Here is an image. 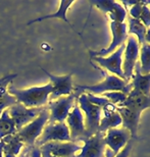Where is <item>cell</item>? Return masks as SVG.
Here are the masks:
<instances>
[{
  "label": "cell",
  "instance_id": "obj_5",
  "mask_svg": "<svg viewBox=\"0 0 150 157\" xmlns=\"http://www.w3.org/2000/svg\"><path fill=\"white\" fill-rule=\"evenodd\" d=\"M78 103L82 112L85 113V128L87 138H90L98 132L99 124L102 117V108L94 104H91L86 97V94L83 93L78 97Z\"/></svg>",
  "mask_w": 150,
  "mask_h": 157
},
{
  "label": "cell",
  "instance_id": "obj_6",
  "mask_svg": "<svg viewBox=\"0 0 150 157\" xmlns=\"http://www.w3.org/2000/svg\"><path fill=\"white\" fill-rule=\"evenodd\" d=\"M50 142H71L70 130L65 122L46 124L43 128L41 136L36 141L35 146L41 147Z\"/></svg>",
  "mask_w": 150,
  "mask_h": 157
},
{
  "label": "cell",
  "instance_id": "obj_4",
  "mask_svg": "<svg viewBox=\"0 0 150 157\" xmlns=\"http://www.w3.org/2000/svg\"><path fill=\"white\" fill-rule=\"evenodd\" d=\"M77 93H73L68 96L60 97L58 99L49 101L47 104V109L49 111V121L48 124L54 122H64L67 117L70 114L71 110L76 104V100L78 99Z\"/></svg>",
  "mask_w": 150,
  "mask_h": 157
},
{
  "label": "cell",
  "instance_id": "obj_37",
  "mask_svg": "<svg viewBox=\"0 0 150 157\" xmlns=\"http://www.w3.org/2000/svg\"><path fill=\"white\" fill-rule=\"evenodd\" d=\"M28 151H29V147H24L23 150H21L20 153V155H18V157H27Z\"/></svg>",
  "mask_w": 150,
  "mask_h": 157
},
{
  "label": "cell",
  "instance_id": "obj_21",
  "mask_svg": "<svg viewBox=\"0 0 150 157\" xmlns=\"http://www.w3.org/2000/svg\"><path fill=\"white\" fill-rule=\"evenodd\" d=\"M128 21H129V25H128L129 26L128 33L131 34V36L133 35L134 37L136 36L139 45H143L145 43V35L146 32H147V28L139 20H136V18H133L131 17H128Z\"/></svg>",
  "mask_w": 150,
  "mask_h": 157
},
{
  "label": "cell",
  "instance_id": "obj_18",
  "mask_svg": "<svg viewBox=\"0 0 150 157\" xmlns=\"http://www.w3.org/2000/svg\"><path fill=\"white\" fill-rule=\"evenodd\" d=\"M117 111L121 115L123 128H127L130 132L132 139L137 138V131H138V124L141 114L137 113L136 111L128 107H124V106H117Z\"/></svg>",
  "mask_w": 150,
  "mask_h": 157
},
{
  "label": "cell",
  "instance_id": "obj_33",
  "mask_svg": "<svg viewBox=\"0 0 150 157\" xmlns=\"http://www.w3.org/2000/svg\"><path fill=\"white\" fill-rule=\"evenodd\" d=\"M131 149H132V140H130L127 145L125 146L117 155H114V157H129Z\"/></svg>",
  "mask_w": 150,
  "mask_h": 157
},
{
  "label": "cell",
  "instance_id": "obj_8",
  "mask_svg": "<svg viewBox=\"0 0 150 157\" xmlns=\"http://www.w3.org/2000/svg\"><path fill=\"white\" fill-rule=\"evenodd\" d=\"M128 42L126 44L124 50V60H123V73L125 76V80L130 82L131 78H133L134 68L136 63L138 62L140 45L136 37L129 36Z\"/></svg>",
  "mask_w": 150,
  "mask_h": 157
},
{
  "label": "cell",
  "instance_id": "obj_3",
  "mask_svg": "<svg viewBox=\"0 0 150 157\" xmlns=\"http://www.w3.org/2000/svg\"><path fill=\"white\" fill-rule=\"evenodd\" d=\"M49 121V111L47 107H44L43 111L30 124L25 125L20 131L17 132V136L21 140L25 147L35 146L36 141L41 136L43 128L48 124Z\"/></svg>",
  "mask_w": 150,
  "mask_h": 157
},
{
  "label": "cell",
  "instance_id": "obj_39",
  "mask_svg": "<svg viewBox=\"0 0 150 157\" xmlns=\"http://www.w3.org/2000/svg\"><path fill=\"white\" fill-rule=\"evenodd\" d=\"M3 148H4V142L1 140L0 141V157H4V155H3Z\"/></svg>",
  "mask_w": 150,
  "mask_h": 157
},
{
  "label": "cell",
  "instance_id": "obj_38",
  "mask_svg": "<svg viewBox=\"0 0 150 157\" xmlns=\"http://www.w3.org/2000/svg\"><path fill=\"white\" fill-rule=\"evenodd\" d=\"M145 43H147L150 45V28L147 29V32H146V35H145Z\"/></svg>",
  "mask_w": 150,
  "mask_h": 157
},
{
  "label": "cell",
  "instance_id": "obj_27",
  "mask_svg": "<svg viewBox=\"0 0 150 157\" xmlns=\"http://www.w3.org/2000/svg\"><path fill=\"white\" fill-rule=\"evenodd\" d=\"M91 3L93 5L97 6L101 11H103L104 13H111L113 10L115 1L113 0H92Z\"/></svg>",
  "mask_w": 150,
  "mask_h": 157
},
{
  "label": "cell",
  "instance_id": "obj_1",
  "mask_svg": "<svg viewBox=\"0 0 150 157\" xmlns=\"http://www.w3.org/2000/svg\"><path fill=\"white\" fill-rule=\"evenodd\" d=\"M8 94L17 99V103H21L28 108L45 107L49 102V96L52 92V85L46 84L45 86L32 87L26 90H18L10 85L7 88Z\"/></svg>",
  "mask_w": 150,
  "mask_h": 157
},
{
  "label": "cell",
  "instance_id": "obj_29",
  "mask_svg": "<svg viewBox=\"0 0 150 157\" xmlns=\"http://www.w3.org/2000/svg\"><path fill=\"white\" fill-rule=\"evenodd\" d=\"M86 97L91 104L99 106V107H101V108L105 107L106 105L110 104V102H109L106 98H104V97H99V96L93 95L91 93H86Z\"/></svg>",
  "mask_w": 150,
  "mask_h": 157
},
{
  "label": "cell",
  "instance_id": "obj_24",
  "mask_svg": "<svg viewBox=\"0 0 150 157\" xmlns=\"http://www.w3.org/2000/svg\"><path fill=\"white\" fill-rule=\"evenodd\" d=\"M2 141L4 142L6 146L10 149V151L17 157V155H20V153L21 151V149L24 148V143L21 142V140L15 135H10L5 138H3Z\"/></svg>",
  "mask_w": 150,
  "mask_h": 157
},
{
  "label": "cell",
  "instance_id": "obj_16",
  "mask_svg": "<svg viewBox=\"0 0 150 157\" xmlns=\"http://www.w3.org/2000/svg\"><path fill=\"white\" fill-rule=\"evenodd\" d=\"M117 106L113 105L112 103L102 108L103 117H101L100 121L98 132L105 134L110 128H115L121 125V118L117 111Z\"/></svg>",
  "mask_w": 150,
  "mask_h": 157
},
{
  "label": "cell",
  "instance_id": "obj_12",
  "mask_svg": "<svg viewBox=\"0 0 150 157\" xmlns=\"http://www.w3.org/2000/svg\"><path fill=\"white\" fill-rule=\"evenodd\" d=\"M126 45L123 44L120 48H117L113 53L109 54L107 57H101V56H92V59L95 60L101 67L105 68L109 73L114 74V76L125 80L123 73V54Z\"/></svg>",
  "mask_w": 150,
  "mask_h": 157
},
{
  "label": "cell",
  "instance_id": "obj_31",
  "mask_svg": "<svg viewBox=\"0 0 150 157\" xmlns=\"http://www.w3.org/2000/svg\"><path fill=\"white\" fill-rule=\"evenodd\" d=\"M139 21H141L147 29L150 28V6L149 5H146V4L143 5Z\"/></svg>",
  "mask_w": 150,
  "mask_h": 157
},
{
  "label": "cell",
  "instance_id": "obj_23",
  "mask_svg": "<svg viewBox=\"0 0 150 157\" xmlns=\"http://www.w3.org/2000/svg\"><path fill=\"white\" fill-rule=\"evenodd\" d=\"M140 55V71L142 75L150 74V45L144 43L141 45L139 51Z\"/></svg>",
  "mask_w": 150,
  "mask_h": 157
},
{
  "label": "cell",
  "instance_id": "obj_36",
  "mask_svg": "<svg viewBox=\"0 0 150 157\" xmlns=\"http://www.w3.org/2000/svg\"><path fill=\"white\" fill-rule=\"evenodd\" d=\"M114 153L111 151L109 148H106L105 149V152H104V157H114Z\"/></svg>",
  "mask_w": 150,
  "mask_h": 157
},
{
  "label": "cell",
  "instance_id": "obj_32",
  "mask_svg": "<svg viewBox=\"0 0 150 157\" xmlns=\"http://www.w3.org/2000/svg\"><path fill=\"white\" fill-rule=\"evenodd\" d=\"M143 5H144V3H143L142 1H136L135 4H133L132 6H131L130 10H129V13L131 15V17L136 18V20H139L140 14H141V11H142V8H143Z\"/></svg>",
  "mask_w": 150,
  "mask_h": 157
},
{
  "label": "cell",
  "instance_id": "obj_7",
  "mask_svg": "<svg viewBox=\"0 0 150 157\" xmlns=\"http://www.w3.org/2000/svg\"><path fill=\"white\" fill-rule=\"evenodd\" d=\"M67 125L68 130H70L71 142H84L86 139H88L86 133L85 122H84L83 112L78 104H75L70 114H68V117H67Z\"/></svg>",
  "mask_w": 150,
  "mask_h": 157
},
{
  "label": "cell",
  "instance_id": "obj_17",
  "mask_svg": "<svg viewBox=\"0 0 150 157\" xmlns=\"http://www.w3.org/2000/svg\"><path fill=\"white\" fill-rule=\"evenodd\" d=\"M120 106L128 107L132 110L136 111L137 113L141 114L143 110L150 108V96H146L143 93L133 89L127 95V99Z\"/></svg>",
  "mask_w": 150,
  "mask_h": 157
},
{
  "label": "cell",
  "instance_id": "obj_2",
  "mask_svg": "<svg viewBox=\"0 0 150 157\" xmlns=\"http://www.w3.org/2000/svg\"><path fill=\"white\" fill-rule=\"evenodd\" d=\"M103 75L105 76V80L99 84L92 85V86H76L74 88V92L78 95L83 94L85 91L87 93H91L93 95L97 94H103L106 92H114V91H120L128 95L131 91L133 90L132 84L127 82L126 80L120 78L114 75H107L105 71H103Z\"/></svg>",
  "mask_w": 150,
  "mask_h": 157
},
{
  "label": "cell",
  "instance_id": "obj_20",
  "mask_svg": "<svg viewBox=\"0 0 150 157\" xmlns=\"http://www.w3.org/2000/svg\"><path fill=\"white\" fill-rule=\"evenodd\" d=\"M73 3H74V1H64V0H62V1H60V4H59L58 10L56 11L55 13L47 14V15H44V17H40L38 18H35V20H32V21H28L27 26H30V25H32L34 23H38V21H41L49 20V18H60V20L64 21L65 23H67L71 26L70 21H68L67 17V11L68 7H70Z\"/></svg>",
  "mask_w": 150,
  "mask_h": 157
},
{
  "label": "cell",
  "instance_id": "obj_34",
  "mask_svg": "<svg viewBox=\"0 0 150 157\" xmlns=\"http://www.w3.org/2000/svg\"><path fill=\"white\" fill-rule=\"evenodd\" d=\"M27 157H42L40 148L37 146L29 147V151H28Z\"/></svg>",
  "mask_w": 150,
  "mask_h": 157
},
{
  "label": "cell",
  "instance_id": "obj_19",
  "mask_svg": "<svg viewBox=\"0 0 150 157\" xmlns=\"http://www.w3.org/2000/svg\"><path fill=\"white\" fill-rule=\"evenodd\" d=\"M135 75H133V82H131L133 89L150 96V74L142 75L140 71V62H137L134 68Z\"/></svg>",
  "mask_w": 150,
  "mask_h": 157
},
{
  "label": "cell",
  "instance_id": "obj_15",
  "mask_svg": "<svg viewBox=\"0 0 150 157\" xmlns=\"http://www.w3.org/2000/svg\"><path fill=\"white\" fill-rule=\"evenodd\" d=\"M40 151L49 153L55 157H75L82 146L74 142H50L39 147Z\"/></svg>",
  "mask_w": 150,
  "mask_h": 157
},
{
  "label": "cell",
  "instance_id": "obj_14",
  "mask_svg": "<svg viewBox=\"0 0 150 157\" xmlns=\"http://www.w3.org/2000/svg\"><path fill=\"white\" fill-rule=\"evenodd\" d=\"M132 140L130 132L125 128H110L105 133L104 142L115 155L127 145L128 142Z\"/></svg>",
  "mask_w": 150,
  "mask_h": 157
},
{
  "label": "cell",
  "instance_id": "obj_25",
  "mask_svg": "<svg viewBox=\"0 0 150 157\" xmlns=\"http://www.w3.org/2000/svg\"><path fill=\"white\" fill-rule=\"evenodd\" d=\"M111 21H117V23H125V20L127 17V10L126 7H124L121 3L115 2L113 10L111 13L108 14Z\"/></svg>",
  "mask_w": 150,
  "mask_h": 157
},
{
  "label": "cell",
  "instance_id": "obj_28",
  "mask_svg": "<svg viewBox=\"0 0 150 157\" xmlns=\"http://www.w3.org/2000/svg\"><path fill=\"white\" fill-rule=\"evenodd\" d=\"M17 77V75H8V76L3 77L2 78H0V98L6 96L8 94L7 92V88L8 85L11 83L12 80Z\"/></svg>",
  "mask_w": 150,
  "mask_h": 157
},
{
  "label": "cell",
  "instance_id": "obj_9",
  "mask_svg": "<svg viewBox=\"0 0 150 157\" xmlns=\"http://www.w3.org/2000/svg\"><path fill=\"white\" fill-rule=\"evenodd\" d=\"M42 71L50 78V84L52 85V92L49 96V101L58 99L60 97L68 96L74 93L73 74H68L65 76H54L44 68H42Z\"/></svg>",
  "mask_w": 150,
  "mask_h": 157
},
{
  "label": "cell",
  "instance_id": "obj_35",
  "mask_svg": "<svg viewBox=\"0 0 150 157\" xmlns=\"http://www.w3.org/2000/svg\"><path fill=\"white\" fill-rule=\"evenodd\" d=\"M3 155H4V157H17L10 151V149H9L5 144H4V148H3Z\"/></svg>",
  "mask_w": 150,
  "mask_h": 157
},
{
  "label": "cell",
  "instance_id": "obj_41",
  "mask_svg": "<svg viewBox=\"0 0 150 157\" xmlns=\"http://www.w3.org/2000/svg\"><path fill=\"white\" fill-rule=\"evenodd\" d=\"M142 2L146 5H150V0H147V1H142Z\"/></svg>",
  "mask_w": 150,
  "mask_h": 157
},
{
  "label": "cell",
  "instance_id": "obj_40",
  "mask_svg": "<svg viewBox=\"0 0 150 157\" xmlns=\"http://www.w3.org/2000/svg\"><path fill=\"white\" fill-rule=\"evenodd\" d=\"M41 155L42 157H55V156H52L51 154H49V153H45V152H41Z\"/></svg>",
  "mask_w": 150,
  "mask_h": 157
},
{
  "label": "cell",
  "instance_id": "obj_11",
  "mask_svg": "<svg viewBox=\"0 0 150 157\" xmlns=\"http://www.w3.org/2000/svg\"><path fill=\"white\" fill-rule=\"evenodd\" d=\"M127 25L125 23H117V21H111L110 23V30L112 33V41L107 48L101 49L99 51H90V56H101L105 57V55L113 53L117 48L125 44V41L128 38L127 32Z\"/></svg>",
  "mask_w": 150,
  "mask_h": 157
},
{
  "label": "cell",
  "instance_id": "obj_30",
  "mask_svg": "<svg viewBox=\"0 0 150 157\" xmlns=\"http://www.w3.org/2000/svg\"><path fill=\"white\" fill-rule=\"evenodd\" d=\"M17 99L13 96H11L10 94H7L6 96L0 98V117H1V113L5 109L9 108L10 106L17 104Z\"/></svg>",
  "mask_w": 150,
  "mask_h": 157
},
{
  "label": "cell",
  "instance_id": "obj_22",
  "mask_svg": "<svg viewBox=\"0 0 150 157\" xmlns=\"http://www.w3.org/2000/svg\"><path fill=\"white\" fill-rule=\"evenodd\" d=\"M17 132V131L13 121L9 117L8 110L5 109L1 113V117H0V141L7 136L15 135Z\"/></svg>",
  "mask_w": 150,
  "mask_h": 157
},
{
  "label": "cell",
  "instance_id": "obj_26",
  "mask_svg": "<svg viewBox=\"0 0 150 157\" xmlns=\"http://www.w3.org/2000/svg\"><path fill=\"white\" fill-rule=\"evenodd\" d=\"M102 97H104L109 102L112 103L115 106H120L125 102L127 99V95L120 91H114V92H106L102 94Z\"/></svg>",
  "mask_w": 150,
  "mask_h": 157
},
{
  "label": "cell",
  "instance_id": "obj_13",
  "mask_svg": "<svg viewBox=\"0 0 150 157\" xmlns=\"http://www.w3.org/2000/svg\"><path fill=\"white\" fill-rule=\"evenodd\" d=\"M105 134L97 132L93 136L84 141L81 152L75 157H104L106 145L104 142Z\"/></svg>",
  "mask_w": 150,
  "mask_h": 157
},
{
  "label": "cell",
  "instance_id": "obj_10",
  "mask_svg": "<svg viewBox=\"0 0 150 157\" xmlns=\"http://www.w3.org/2000/svg\"><path fill=\"white\" fill-rule=\"evenodd\" d=\"M44 107H38V108H28L24 106L21 103L10 106L7 108L9 117L13 121L17 131H20L25 125L30 124L31 121H34L38 115L43 111Z\"/></svg>",
  "mask_w": 150,
  "mask_h": 157
}]
</instances>
